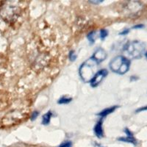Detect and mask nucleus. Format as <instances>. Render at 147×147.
Returning <instances> with one entry per match:
<instances>
[{"label": "nucleus", "mask_w": 147, "mask_h": 147, "mask_svg": "<svg viewBox=\"0 0 147 147\" xmlns=\"http://www.w3.org/2000/svg\"><path fill=\"white\" fill-rule=\"evenodd\" d=\"M146 110H147V105L145 106V107H140V108H138L137 110H136V113H140L142 112V111H146Z\"/></svg>", "instance_id": "f3484780"}, {"label": "nucleus", "mask_w": 147, "mask_h": 147, "mask_svg": "<svg viewBox=\"0 0 147 147\" xmlns=\"http://www.w3.org/2000/svg\"><path fill=\"white\" fill-rule=\"evenodd\" d=\"M107 74H108V71H107V69H101L99 71H97L96 74L94 75V77L90 81V85L92 87L98 86L102 82V81L103 80V79L107 75Z\"/></svg>", "instance_id": "20e7f679"}, {"label": "nucleus", "mask_w": 147, "mask_h": 147, "mask_svg": "<svg viewBox=\"0 0 147 147\" xmlns=\"http://www.w3.org/2000/svg\"><path fill=\"white\" fill-rule=\"evenodd\" d=\"M59 147H72V143L71 142V141H69V140L65 141V142H63V144H60V145L59 146Z\"/></svg>", "instance_id": "4468645a"}, {"label": "nucleus", "mask_w": 147, "mask_h": 147, "mask_svg": "<svg viewBox=\"0 0 147 147\" xmlns=\"http://www.w3.org/2000/svg\"><path fill=\"white\" fill-rule=\"evenodd\" d=\"M97 63H98L96 62L94 59L90 57L82 64L79 71L81 78L85 82H90L96 74Z\"/></svg>", "instance_id": "f257e3e1"}, {"label": "nucleus", "mask_w": 147, "mask_h": 147, "mask_svg": "<svg viewBox=\"0 0 147 147\" xmlns=\"http://www.w3.org/2000/svg\"><path fill=\"white\" fill-rule=\"evenodd\" d=\"M106 57H107V54H106L105 51L102 49H98L94 53L92 58L94 59L96 63H101L105 60Z\"/></svg>", "instance_id": "39448f33"}, {"label": "nucleus", "mask_w": 147, "mask_h": 147, "mask_svg": "<svg viewBox=\"0 0 147 147\" xmlns=\"http://www.w3.org/2000/svg\"><path fill=\"white\" fill-rule=\"evenodd\" d=\"M144 27V24H138V25L132 27V29H141Z\"/></svg>", "instance_id": "a211bd4d"}, {"label": "nucleus", "mask_w": 147, "mask_h": 147, "mask_svg": "<svg viewBox=\"0 0 147 147\" xmlns=\"http://www.w3.org/2000/svg\"><path fill=\"white\" fill-rule=\"evenodd\" d=\"M130 79H131V81L137 80H138V78L137 77H135V76H133V77H131Z\"/></svg>", "instance_id": "aec40b11"}, {"label": "nucleus", "mask_w": 147, "mask_h": 147, "mask_svg": "<svg viewBox=\"0 0 147 147\" xmlns=\"http://www.w3.org/2000/svg\"><path fill=\"white\" fill-rule=\"evenodd\" d=\"M129 29H127V30H124V31H123V32H120V33H119V35H127V34H128V33H129Z\"/></svg>", "instance_id": "6ab92c4d"}, {"label": "nucleus", "mask_w": 147, "mask_h": 147, "mask_svg": "<svg viewBox=\"0 0 147 147\" xmlns=\"http://www.w3.org/2000/svg\"><path fill=\"white\" fill-rule=\"evenodd\" d=\"M108 35V32H107V30L105 29H102L100 31V38L102 40H104V39Z\"/></svg>", "instance_id": "f8f14e48"}, {"label": "nucleus", "mask_w": 147, "mask_h": 147, "mask_svg": "<svg viewBox=\"0 0 147 147\" xmlns=\"http://www.w3.org/2000/svg\"><path fill=\"white\" fill-rule=\"evenodd\" d=\"M102 124H103L102 119H100L96 124L94 129V133H95L96 136L99 138H102L104 137V129L103 127H102Z\"/></svg>", "instance_id": "423d86ee"}, {"label": "nucleus", "mask_w": 147, "mask_h": 147, "mask_svg": "<svg viewBox=\"0 0 147 147\" xmlns=\"http://www.w3.org/2000/svg\"><path fill=\"white\" fill-rule=\"evenodd\" d=\"M118 107H119V106L118 105L113 106V107H108V108H106L105 109V110H102V111H101L99 113L97 114V115H99V116H101L102 118L105 117V116H107V115H110V114H111L112 113H113L115 110V109H117Z\"/></svg>", "instance_id": "0eeeda50"}, {"label": "nucleus", "mask_w": 147, "mask_h": 147, "mask_svg": "<svg viewBox=\"0 0 147 147\" xmlns=\"http://www.w3.org/2000/svg\"><path fill=\"white\" fill-rule=\"evenodd\" d=\"M119 140H121V141H123V142H126V143H129V144H132L133 145L136 146L138 144V141L136 140V138L134 136H127V137L124 138H119L118 139Z\"/></svg>", "instance_id": "6e6552de"}, {"label": "nucleus", "mask_w": 147, "mask_h": 147, "mask_svg": "<svg viewBox=\"0 0 147 147\" xmlns=\"http://www.w3.org/2000/svg\"><path fill=\"white\" fill-rule=\"evenodd\" d=\"M72 101V98L71 97H66V96H62L60 97V99L58 100L59 105H65V104L70 103Z\"/></svg>", "instance_id": "9d476101"}, {"label": "nucleus", "mask_w": 147, "mask_h": 147, "mask_svg": "<svg viewBox=\"0 0 147 147\" xmlns=\"http://www.w3.org/2000/svg\"><path fill=\"white\" fill-rule=\"evenodd\" d=\"M38 114H39V112H38V111H34V112H32V115H31V118H30V119H31V121H35V119H37V117L38 116Z\"/></svg>", "instance_id": "2eb2a0df"}, {"label": "nucleus", "mask_w": 147, "mask_h": 147, "mask_svg": "<svg viewBox=\"0 0 147 147\" xmlns=\"http://www.w3.org/2000/svg\"><path fill=\"white\" fill-rule=\"evenodd\" d=\"M97 146H99V147H103V146H101V145H99V144H97Z\"/></svg>", "instance_id": "5701e85b"}, {"label": "nucleus", "mask_w": 147, "mask_h": 147, "mask_svg": "<svg viewBox=\"0 0 147 147\" xmlns=\"http://www.w3.org/2000/svg\"><path fill=\"white\" fill-rule=\"evenodd\" d=\"M145 46L139 41L131 42L127 47V51L129 55L133 58H138L141 57L142 52H144Z\"/></svg>", "instance_id": "7ed1b4c3"}, {"label": "nucleus", "mask_w": 147, "mask_h": 147, "mask_svg": "<svg viewBox=\"0 0 147 147\" xmlns=\"http://www.w3.org/2000/svg\"><path fill=\"white\" fill-rule=\"evenodd\" d=\"M103 1L102 0H101V1H90V2H95V4H99V3H101V2H102Z\"/></svg>", "instance_id": "412c9836"}, {"label": "nucleus", "mask_w": 147, "mask_h": 147, "mask_svg": "<svg viewBox=\"0 0 147 147\" xmlns=\"http://www.w3.org/2000/svg\"><path fill=\"white\" fill-rule=\"evenodd\" d=\"M131 62L127 57L119 55L114 57L110 63L111 71L119 74H124L129 70Z\"/></svg>", "instance_id": "f03ea898"}, {"label": "nucleus", "mask_w": 147, "mask_h": 147, "mask_svg": "<svg viewBox=\"0 0 147 147\" xmlns=\"http://www.w3.org/2000/svg\"><path fill=\"white\" fill-rule=\"evenodd\" d=\"M145 57H146V58L147 59V52L145 53Z\"/></svg>", "instance_id": "4be33fe9"}, {"label": "nucleus", "mask_w": 147, "mask_h": 147, "mask_svg": "<svg viewBox=\"0 0 147 147\" xmlns=\"http://www.w3.org/2000/svg\"><path fill=\"white\" fill-rule=\"evenodd\" d=\"M95 32H90L88 35H87V38L88 39V40L90 41V43L91 44H93L95 41Z\"/></svg>", "instance_id": "9b49d317"}, {"label": "nucleus", "mask_w": 147, "mask_h": 147, "mask_svg": "<svg viewBox=\"0 0 147 147\" xmlns=\"http://www.w3.org/2000/svg\"><path fill=\"white\" fill-rule=\"evenodd\" d=\"M124 132L126 133V135H127V136H134L133 133H132V132H131L129 129L128 128H125L124 129Z\"/></svg>", "instance_id": "dca6fc26"}, {"label": "nucleus", "mask_w": 147, "mask_h": 147, "mask_svg": "<svg viewBox=\"0 0 147 147\" xmlns=\"http://www.w3.org/2000/svg\"><path fill=\"white\" fill-rule=\"evenodd\" d=\"M69 58L71 61H74V60L77 59V55H75V52L74 51L71 50L69 54Z\"/></svg>", "instance_id": "ddd939ff"}, {"label": "nucleus", "mask_w": 147, "mask_h": 147, "mask_svg": "<svg viewBox=\"0 0 147 147\" xmlns=\"http://www.w3.org/2000/svg\"><path fill=\"white\" fill-rule=\"evenodd\" d=\"M52 117V111H48L47 113L44 114L42 117V124L43 125H48L50 123L51 118Z\"/></svg>", "instance_id": "1a4fd4ad"}]
</instances>
